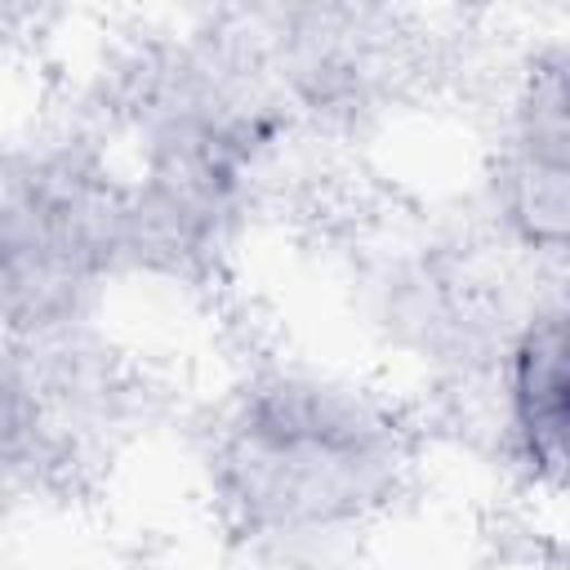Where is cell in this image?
Returning <instances> with one entry per match:
<instances>
[{"label": "cell", "mask_w": 570, "mask_h": 570, "mask_svg": "<svg viewBox=\"0 0 570 570\" xmlns=\"http://www.w3.org/2000/svg\"><path fill=\"white\" fill-rule=\"evenodd\" d=\"M490 436L503 472L530 494L557 499L566 481V298L561 285H543L512 321L503 347L481 379Z\"/></svg>", "instance_id": "277c9868"}, {"label": "cell", "mask_w": 570, "mask_h": 570, "mask_svg": "<svg viewBox=\"0 0 570 570\" xmlns=\"http://www.w3.org/2000/svg\"><path fill=\"white\" fill-rule=\"evenodd\" d=\"M125 276V187L98 125L0 138V343L94 330Z\"/></svg>", "instance_id": "7a4b0ae2"}, {"label": "cell", "mask_w": 570, "mask_h": 570, "mask_svg": "<svg viewBox=\"0 0 570 570\" xmlns=\"http://www.w3.org/2000/svg\"><path fill=\"white\" fill-rule=\"evenodd\" d=\"M405 405L347 370L272 361L214 405L200 441L223 534L281 570H321L387 521L414 481Z\"/></svg>", "instance_id": "6da1fadb"}, {"label": "cell", "mask_w": 570, "mask_h": 570, "mask_svg": "<svg viewBox=\"0 0 570 570\" xmlns=\"http://www.w3.org/2000/svg\"><path fill=\"white\" fill-rule=\"evenodd\" d=\"M566 40L530 45L503 89L494 151L481 178L490 236L530 272L561 276L570 223V80Z\"/></svg>", "instance_id": "3957f363"}]
</instances>
